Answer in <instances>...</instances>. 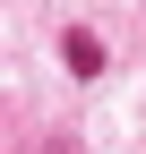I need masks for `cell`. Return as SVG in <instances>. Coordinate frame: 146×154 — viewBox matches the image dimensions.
<instances>
[{"label":"cell","mask_w":146,"mask_h":154,"mask_svg":"<svg viewBox=\"0 0 146 154\" xmlns=\"http://www.w3.org/2000/svg\"><path fill=\"white\" fill-rule=\"evenodd\" d=\"M60 60H69V77H103V43H95V26H69V34H60Z\"/></svg>","instance_id":"cell-1"}]
</instances>
